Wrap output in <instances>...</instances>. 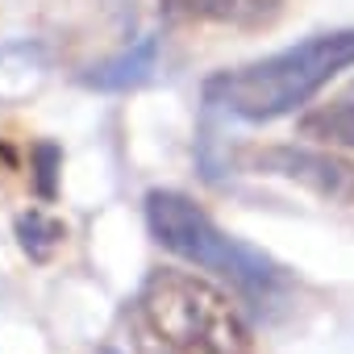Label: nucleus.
Instances as JSON below:
<instances>
[{"label":"nucleus","mask_w":354,"mask_h":354,"mask_svg":"<svg viewBox=\"0 0 354 354\" xmlns=\"http://www.w3.org/2000/svg\"><path fill=\"white\" fill-rule=\"evenodd\" d=\"M138 354H250V329L221 288L192 271L158 267L129 304Z\"/></svg>","instance_id":"1"},{"label":"nucleus","mask_w":354,"mask_h":354,"mask_svg":"<svg viewBox=\"0 0 354 354\" xmlns=\"http://www.w3.org/2000/svg\"><path fill=\"white\" fill-rule=\"evenodd\" d=\"M346 67H354V30H329L259 63L213 75L205 84V100L242 121H275L308 104Z\"/></svg>","instance_id":"2"},{"label":"nucleus","mask_w":354,"mask_h":354,"mask_svg":"<svg viewBox=\"0 0 354 354\" xmlns=\"http://www.w3.org/2000/svg\"><path fill=\"white\" fill-rule=\"evenodd\" d=\"M146 225H150V234L162 250L180 254L184 263H192L201 271L225 275L246 296L267 300L271 292L288 288V275L271 254H263V250L230 238L225 230H217V221L184 192L154 188L146 196Z\"/></svg>","instance_id":"3"},{"label":"nucleus","mask_w":354,"mask_h":354,"mask_svg":"<svg viewBox=\"0 0 354 354\" xmlns=\"http://www.w3.org/2000/svg\"><path fill=\"white\" fill-rule=\"evenodd\" d=\"M250 167L263 175H283L292 184H304L329 205H350L354 201V162L325 150L308 146H263L250 154Z\"/></svg>","instance_id":"4"},{"label":"nucleus","mask_w":354,"mask_h":354,"mask_svg":"<svg viewBox=\"0 0 354 354\" xmlns=\"http://www.w3.org/2000/svg\"><path fill=\"white\" fill-rule=\"evenodd\" d=\"M288 0H158V9L175 26H209V30H267L279 21Z\"/></svg>","instance_id":"5"},{"label":"nucleus","mask_w":354,"mask_h":354,"mask_svg":"<svg viewBox=\"0 0 354 354\" xmlns=\"http://www.w3.org/2000/svg\"><path fill=\"white\" fill-rule=\"evenodd\" d=\"M296 129H300V138H313L321 146H346V150H354V80L342 92H333L325 104L308 109Z\"/></svg>","instance_id":"6"},{"label":"nucleus","mask_w":354,"mask_h":354,"mask_svg":"<svg viewBox=\"0 0 354 354\" xmlns=\"http://www.w3.org/2000/svg\"><path fill=\"white\" fill-rule=\"evenodd\" d=\"M154 55H158V42H154V38H142L133 50H125V55H117V59L92 67V71L84 75V84H88V88H100V92H125V88H138V84L150 80V71H154Z\"/></svg>","instance_id":"7"},{"label":"nucleus","mask_w":354,"mask_h":354,"mask_svg":"<svg viewBox=\"0 0 354 354\" xmlns=\"http://www.w3.org/2000/svg\"><path fill=\"white\" fill-rule=\"evenodd\" d=\"M17 238H21V250H26L34 263H50V259L59 254L67 230H63V221H55V217L30 209V213L17 217Z\"/></svg>","instance_id":"8"},{"label":"nucleus","mask_w":354,"mask_h":354,"mask_svg":"<svg viewBox=\"0 0 354 354\" xmlns=\"http://www.w3.org/2000/svg\"><path fill=\"white\" fill-rule=\"evenodd\" d=\"M34 158H38V192H42V196H55V167H59V146L42 142V146L34 150Z\"/></svg>","instance_id":"9"}]
</instances>
